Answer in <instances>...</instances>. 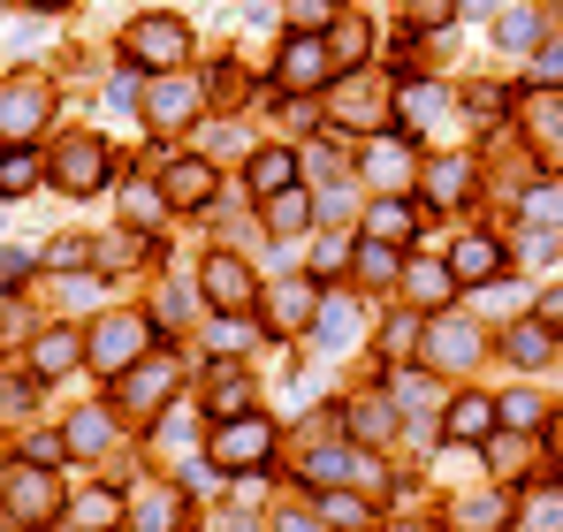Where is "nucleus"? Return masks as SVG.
Masks as SVG:
<instances>
[{"instance_id": "f257e3e1", "label": "nucleus", "mask_w": 563, "mask_h": 532, "mask_svg": "<svg viewBox=\"0 0 563 532\" xmlns=\"http://www.w3.org/2000/svg\"><path fill=\"white\" fill-rule=\"evenodd\" d=\"M267 456H275V419L267 411H236V419H221L206 434V464L213 472H260Z\"/></svg>"}, {"instance_id": "f03ea898", "label": "nucleus", "mask_w": 563, "mask_h": 532, "mask_svg": "<svg viewBox=\"0 0 563 532\" xmlns=\"http://www.w3.org/2000/svg\"><path fill=\"white\" fill-rule=\"evenodd\" d=\"M145 351H153V320L145 312H99L92 335H85V357L99 373H130Z\"/></svg>"}, {"instance_id": "7ed1b4c3", "label": "nucleus", "mask_w": 563, "mask_h": 532, "mask_svg": "<svg viewBox=\"0 0 563 532\" xmlns=\"http://www.w3.org/2000/svg\"><path fill=\"white\" fill-rule=\"evenodd\" d=\"M54 122V85L46 77H8L0 85V145H31Z\"/></svg>"}, {"instance_id": "20e7f679", "label": "nucleus", "mask_w": 563, "mask_h": 532, "mask_svg": "<svg viewBox=\"0 0 563 532\" xmlns=\"http://www.w3.org/2000/svg\"><path fill=\"white\" fill-rule=\"evenodd\" d=\"M122 54H130V69H145V77H161V69H184L190 31L176 23V15H145V23H130Z\"/></svg>"}, {"instance_id": "39448f33", "label": "nucleus", "mask_w": 563, "mask_h": 532, "mask_svg": "<svg viewBox=\"0 0 563 532\" xmlns=\"http://www.w3.org/2000/svg\"><path fill=\"white\" fill-rule=\"evenodd\" d=\"M46 176L62 182L69 198H92V190L114 182V145H99V137H69V145L46 160Z\"/></svg>"}, {"instance_id": "423d86ee", "label": "nucleus", "mask_w": 563, "mask_h": 532, "mask_svg": "<svg viewBox=\"0 0 563 532\" xmlns=\"http://www.w3.org/2000/svg\"><path fill=\"white\" fill-rule=\"evenodd\" d=\"M62 510V479L46 472V464H23L15 479H8V495H0V518L8 525H46Z\"/></svg>"}, {"instance_id": "0eeeda50", "label": "nucleus", "mask_w": 563, "mask_h": 532, "mask_svg": "<svg viewBox=\"0 0 563 532\" xmlns=\"http://www.w3.org/2000/svg\"><path fill=\"white\" fill-rule=\"evenodd\" d=\"M145 122H153L161 137H176V130L198 122V85H190L184 69H161V77H153V91H145Z\"/></svg>"}, {"instance_id": "6e6552de", "label": "nucleus", "mask_w": 563, "mask_h": 532, "mask_svg": "<svg viewBox=\"0 0 563 532\" xmlns=\"http://www.w3.org/2000/svg\"><path fill=\"white\" fill-rule=\"evenodd\" d=\"M275 77H282L289 91H320L328 77H335V46H328V38H312V31L282 38V62H275Z\"/></svg>"}, {"instance_id": "1a4fd4ad", "label": "nucleus", "mask_w": 563, "mask_h": 532, "mask_svg": "<svg viewBox=\"0 0 563 532\" xmlns=\"http://www.w3.org/2000/svg\"><path fill=\"white\" fill-rule=\"evenodd\" d=\"M312 312H320L312 274H289V281H275V289L260 297V320H267L275 335H305V328H312Z\"/></svg>"}, {"instance_id": "9d476101", "label": "nucleus", "mask_w": 563, "mask_h": 532, "mask_svg": "<svg viewBox=\"0 0 563 532\" xmlns=\"http://www.w3.org/2000/svg\"><path fill=\"white\" fill-rule=\"evenodd\" d=\"M168 388H176V357H137L130 373H114V403L122 411H161L168 403Z\"/></svg>"}, {"instance_id": "9b49d317", "label": "nucleus", "mask_w": 563, "mask_h": 532, "mask_svg": "<svg viewBox=\"0 0 563 532\" xmlns=\"http://www.w3.org/2000/svg\"><path fill=\"white\" fill-rule=\"evenodd\" d=\"M526 145L549 176H563V91H526Z\"/></svg>"}, {"instance_id": "f8f14e48", "label": "nucleus", "mask_w": 563, "mask_h": 532, "mask_svg": "<svg viewBox=\"0 0 563 532\" xmlns=\"http://www.w3.org/2000/svg\"><path fill=\"white\" fill-rule=\"evenodd\" d=\"M206 304L229 312V320L260 304V281H252V266L236 259V252H213V259H206Z\"/></svg>"}, {"instance_id": "ddd939ff", "label": "nucleus", "mask_w": 563, "mask_h": 532, "mask_svg": "<svg viewBox=\"0 0 563 532\" xmlns=\"http://www.w3.org/2000/svg\"><path fill=\"white\" fill-rule=\"evenodd\" d=\"M479 351H487V343H479V328H472V320H434V328H427V343H419V357H427L434 373H472Z\"/></svg>"}, {"instance_id": "4468645a", "label": "nucleus", "mask_w": 563, "mask_h": 532, "mask_svg": "<svg viewBox=\"0 0 563 532\" xmlns=\"http://www.w3.org/2000/svg\"><path fill=\"white\" fill-rule=\"evenodd\" d=\"M404 304L411 312H442L450 304V289H457V274H450V259H404Z\"/></svg>"}, {"instance_id": "2eb2a0df", "label": "nucleus", "mask_w": 563, "mask_h": 532, "mask_svg": "<svg viewBox=\"0 0 563 532\" xmlns=\"http://www.w3.org/2000/svg\"><path fill=\"white\" fill-rule=\"evenodd\" d=\"M77 365H85V335H77V328L31 335V380H62V373H77Z\"/></svg>"}, {"instance_id": "dca6fc26", "label": "nucleus", "mask_w": 563, "mask_h": 532, "mask_svg": "<svg viewBox=\"0 0 563 532\" xmlns=\"http://www.w3.org/2000/svg\"><path fill=\"white\" fill-rule=\"evenodd\" d=\"M184 518H190V502H184V487H137V502H130V525L137 532H184Z\"/></svg>"}, {"instance_id": "f3484780", "label": "nucleus", "mask_w": 563, "mask_h": 532, "mask_svg": "<svg viewBox=\"0 0 563 532\" xmlns=\"http://www.w3.org/2000/svg\"><path fill=\"white\" fill-rule=\"evenodd\" d=\"M289 182H297V153H289V145L244 153V190H252V198H275V190H289Z\"/></svg>"}, {"instance_id": "a211bd4d", "label": "nucleus", "mask_w": 563, "mask_h": 532, "mask_svg": "<svg viewBox=\"0 0 563 532\" xmlns=\"http://www.w3.org/2000/svg\"><path fill=\"white\" fill-rule=\"evenodd\" d=\"M495 396H450V411H442V434L450 442H495Z\"/></svg>"}, {"instance_id": "6ab92c4d", "label": "nucleus", "mask_w": 563, "mask_h": 532, "mask_svg": "<svg viewBox=\"0 0 563 532\" xmlns=\"http://www.w3.org/2000/svg\"><path fill=\"white\" fill-rule=\"evenodd\" d=\"M450 274H457V281H479V289H487V281H503V244H495V236H457Z\"/></svg>"}, {"instance_id": "aec40b11", "label": "nucleus", "mask_w": 563, "mask_h": 532, "mask_svg": "<svg viewBox=\"0 0 563 532\" xmlns=\"http://www.w3.org/2000/svg\"><path fill=\"white\" fill-rule=\"evenodd\" d=\"M206 411H213V419L252 411V373H244V365H213V373H206Z\"/></svg>"}, {"instance_id": "412c9836", "label": "nucleus", "mask_w": 563, "mask_h": 532, "mask_svg": "<svg viewBox=\"0 0 563 532\" xmlns=\"http://www.w3.org/2000/svg\"><path fill=\"white\" fill-rule=\"evenodd\" d=\"M161 190H168V206H206L213 198V160H168Z\"/></svg>"}, {"instance_id": "4be33fe9", "label": "nucleus", "mask_w": 563, "mask_h": 532, "mask_svg": "<svg viewBox=\"0 0 563 532\" xmlns=\"http://www.w3.org/2000/svg\"><path fill=\"white\" fill-rule=\"evenodd\" d=\"M388 396H396V411H411V419H427L434 403H450L434 365H419V373H396V380H388Z\"/></svg>"}, {"instance_id": "5701e85b", "label": "nucleus", "mask_w": 563, "mask_h": 532, "mask_svg": "<svg viewBox=\"0 0 563 532\" xmlns=\"http://www.w3.org/2000/svg\"><path fill=\"white\" fill-rule=\"evenodd\" d=\"M503 357H510V365H526V373H533V365H549V357H556L549 320H518V328L503 335Z\"/></svg>"}, {"instance_id": "b1692460", "label": "nucleus", "mask_w": 563, "mask_h": 532, "mask_svg": "<svg viewBox=\"0 0 563 532\" xmlns=\"http://www.w3.org/2000/svg\"><path fill=\"white\" fill-rule=\"evenodd\" d=\"M114 525H122V495L114 487H92V495L69 502V532H114Z\"/></svg>"}, {"instance_id": "393cba45", "label": "nucleus", "mask_w": 563, "mask_h": 532, "mask_svg": "<svg viewBox=\"0 0 563 532\" xmlns=\"http://www.w3.org/2000/svg\"><path fill=\"white\" fill-rule=\"evenodd\" d=\"M305 479H312V487H335V479H374V472H366L358 448H312V456H305Z\"/></svg>"}, {"instance_id": "a878e982", "label": "nucleus", "mask_w": 563, "mask_h": 532, "mask_svg": "<svg viewBox=\"0 0 563 532\" xmlns=\"http://www.w3.org/2000/svg\"><path fill=\"white\" fill-rule=\"evenodd\" d=\"M46 176V160L31 153V145H0V198H23V190H38Z\"/></svg>"}, {"instance_id": "bb28decb", "label": "nucleus", "mask_w": 563, "mask_h": 532, "mask_svg": "<svg viewBox=\"0 0 563 532\" xmlns=\"http://www.w3.org/2000/svg\"><path fill=\"white\" fill-rule=\"evenodd\" d=\"M335 122H343V130H380V122H388V99H380L374 85H351L335 99Z\"/></svg>"}, {"instance_id": "cd10ccee", "label": "nucleus", "mask_w": 563, "mask_h": 532, "mask_svg": "<svg viewBox=\"0 0 563 532\" xmlns=\"http://www.w3.org/2000/svg\"><path fill=\"white\" fill-rule=\"evenodd\" d=\"M396 99H404V122H411V130H442V122H450V107H442L450 91L442 85H404Z\"/></svg>"}, {"instance_id": "c85d7f7f", "label": "nucleus", "mask_w": 563, "mask_h": 532, "mask_svg": "<svg viewBox=\"0 0 563 532\" xmlns=\"http://www.w3.org/2000/svg\"><path fill=\"white\" fill-rule=\"evenodd\" d=\"M260 206H267V229H275V236H297V229H312V198H305L297 182H289V190H275V198H260Z\"/></svg>"}, {"instance_id": "c756f323", "label": "nucleus", "mask_w": 563, "mask_h": 532, "mask_svg": "<svg viewBox=\"0 0 563 532\" xmlns=\"http://www.w3.org/2000/svg\"><path fill=\"white\" fill-rule=\"evenodd\" d=\"M366 176L380 182V190H396V182H411V137L396 145V137H380L374 153H366Z\"/></svg>"}, {"instance_id": "7c9ffc66", "label": "nucleus", "mask_w": 563, "mask_h": 532, "mask_svg": "<svg viewBox=\"0 0 563 532\" xmlns=\"http://www.w3.org/2000/svg\"><path fill=\"white\" fill-rule=\"evenodd\" d=\"M465 190H472V160H434L427 168V198L450 213V206H465Z\"/></svg>"}, {"instance_id": "2f4dec72", "label": "nucleus", "mask_w": 563, "mask_h": 532, "mask_svg": "<svg viewBox=\"0 0 563 532\" xmlns=\"http://www.w3.org/2000/svg\"><path fill=\"white\" fill-rule=\"evenodd\" d=\"M62 442H69V456H99V448L114 442V419H107V411H77Z\"/></svg>"}, {"instance_id": "473e14b6", "label": "nucleus", "mask_w": 563, "mask_h": 532, "mask_svg": "<svg viewBox=\"0 0 563 532\" xmlns=\"http://www.w3.org/2000/svg\"><path fill=\"white\" fill-rule=\"evenodd\" d=\"M495 46H510V54H541V15H533V8H510V15L495 23Z\"/></svg>"}, {"instance_id": "72a5a7b5", "label": "nucleus", "mask_w": 563, "mask_h": 532, "mask_svg": "<svg viewBox=\"0 0 563 532\" xmlns=\"http://www.w3.org/2000/svg\"><path fill=\"white\" fill-rule=\"evenodd\" d=\"M411 229H419L411 198H374V236H380V244H404Z\"/></svg>"}, {"instance_id": "f704fd0d", "label": "nucleus", "mask_w": 563, "mask_h": 532, "mask_svg": "<svg viewBox=\"0 0 563 532\" xmlns=\"http://www.w3.org/2000/svg\"><path fill=\"white\" fill-rule=\"evenodd\" d=\"M351 259H358V274H366V289H388V281H396V274H404V259H396V244H358V252H351Z\"/></svg>"}, {"instance_id": "c9c22d12", "label": "nucleus", "mask_w": 563, "mask_h": 532, "mask_svg": "<svg viewBox=\"0 0 563 532\" xmlns=\"http://www.w3.org/2000/svg\"><path fill=\"white\" fill-rule=\"evenodd\" d=\"M343 419H351V434H358V442H380V434L396 426V411H388V396H358V403H351Z\"/></svg>"}, {"instance_id": "e433bc0d", "label": "nucleus", "mask_w": 563, "mask_h": 532, "mask_svg": "<svg viewBox=\"0 0 563 532\" xmlns=\"http://www.w3.org/2000/svg\"><path fill=\"white\" fill-rule=\"evenodd\" d=\"M495 419L518 426V434H541V426H549V403H541V396H495Z\"/></svg>"}, {"instance_id": "4c0bfd02", "label": "nucleus", "mask_w": 563, "mask_h": 532, "mask_svg": "<svg viewBox=\"0 0 563 532\" xmlns=\"http://www.w3.org/2000/svg\"><path fill=\"white\" fill-rule=\"evenodd\" d=\"M503 510H510L503 495H472V502H457L450 518H457V532H503Z\"/></svg>"}, {"instance_id": "58836bf2", "label": "nucleus", "mask_w": 563, "mask_h": 532, "mask_svg": "<svg viewBox=\"0 0 563 532\" xmlns=\"http://www.w3.org/2000/svg\"><path fill=\"white\" fill-rule=\"evenodd\" d=\"M419 335H427V312H396V320L380 328V351H388V357H411V351H419Z\"/></svg>"}, {"instance_id": "ea45409f", "label": "nucleus", "mask_w": 563, "mask_h": 532, "mask_svg": "<svg viewBox=\"0 0 563 532\" xmlns=\"http://www.w3.org/2000/svg\"><path fill=\"white\" fill-rule=\"evenodd\" d=\"M518 532H563V487H556V495H526Z\"/></svg>"}, {"instance_id": "a19ab883", "label": "nucleus", "mask_w": 563, "mask_h": 532, "mask_svg": "<svg viewBox=\"0 0 563 532\" xmlns=\"http://www.w3.org/2000/svg\"><path fill=\"white\" fill-rule=\"evenodd\" d=\"M320 518H328L335 532H374V510H366L358 495H328V502H320Z\"/></svg>"}, {"instance_id": "79ce46f5", "label": "nucleus", "mask_w": 563, "mask_h": 532, "mask_svg": "<svg viewBox=\"0 0 563 532\" xmlns=\"http://www.w3.org/2000/svg\"><path fill=\"white\" fill-rule=\"evenodd\" d=\"M328 46H335V62H343V69H358V62H366V23H358V15H335Z\"/></svg>"}, {"instance_id": "37998d69", "label": "nucleus", "mask_w": 563, "mask_h": 532, "mask_svg": "<svg viewBox=\"0 0 563 532\" xmlns=\"http://www.w3.org/2000/svg\"><path fill=\"white\" fill-rule=\"evenodd\" d=\"M335 15H343L335 0H289V23H297V31H312V38H328V31H335Z\"/></svg>"}, {"instance_id": "c03bdc74", "label": "nucleus", "mask_w": 563, "mask_h": 532, "mask_svg": "<svg viewBox=\"0 0 563 532\" xmlns=\"http://www.w3.org/2000/svg\"><path fill=\"white\" fill-rule=\"evenodd\" d=\"M457 15V0H404V31H442Z\"/></svg>"}, {"instance_id": "a18cd8bd", "label": "nucleus", "mask_w": 563, "mask_h": 532, "mask_svg": "<svg viewBox=\"0 0 563 532\" xmlns=\"http://www.w3.org/2000/svg\"><path fill=\"white\" fill-rule=\"evenodd\" d=\"M122 206H130V221H137V229H153V213L168 206V190H153V182H130V190H122Z\"/></svg>"}, {"instance_id": "49530a36", "label": "nucleus", "mask_w": 563, "mask_h": 532, "mask_svg": "<svg viewBox=\"0 0 563 532\" xmlns=\"http://www.w3.org/2000/svg\"><path fill=\"white\" fill-rule=\"evenodd\" d=\"M46 259H54V266H69V274H77V266H92L99 252H92V244H85V236H69V244H54Z\"/></svg>"}, {"instance_id": "de8ad7c7", "label": "nucleus", "mask_w": 563, "mask_h": 532, "mask_svg": "<svg viewBox=\"0 0 563 532\" xmlns=\"http://www.w3.org/2000/svg\"><path fill=\"white\" fill-rule=\"evenodd\" d=\"M31 252H0V289H23V274H31Z\"/></svg>"}, {"instance_id": "09e8293b", "label": "nucleus", "mask_w": 563, "mask_h": 532, "mask_svg": "<svg viewBox=\"0 0 563 532\" xmlns=\"http://www.w3.org/2000/svg\"><path fill=\"white\" fill-rule=\"evenodd\" d=\"M351 259V244L343 236H320V252H312V274H328V266H343Z\"/></svg>"}, {"instance_id": "8fccbe9b", "label": "nucleus", "mask_w": 563, "mask_h": 532, "mask_svg": "<svg viewBox=\"0 0 563 532\" xmlns=\"http://www.w3.org/2000/svg\"><path fill=\"white\" fill-rule=\"evenodd\" d=\"M206 145H213V153H244V130H236V122H221V130H206Z\"/></svg>"}, {"instance_id": "3c124183", "label": "nucleus", "mask_w": 563, "mask_h": 532, "mask_svg": "<svg viewBox=\"0 0 563 532\" xmlns=\"http://www.w3.org/2000/svg\"><path fill=\"white\" fill-rule=\"evenodd\" d=\"M31 403V380H0V411H23Z\"/></svg>"}, {"instance_id": "603ef678", "label": "nucleus", "mask_w": 563, "mask_h": 532, "mask_svg": "<svg viewBox=\"0 0 563 532\" xmlns=\"http://www.w3.org/2000/svg\"><path fill=\"white\" fill-rule=\"evenodd\" d=\"M213 532H260V525H252V518H221Z\"/></svg>"}, {"instance_id": "864d4df0", "label": "nucleus", "mask_w": 563, "mask_h": 532, "mask_svg": "<svg viewBox=\"0 0 563 532\" xmlns=\"http://www.w3.org/2000/svg\"><path fill=\"white\" fill-rule=\"evenodd\" d=\"M275 532H312V518H282V525Z\"/></svg>"}, {"instance_id": "5fc2aeb1", "label": "nucleus", "mask_w": 563, "mask_h": 532, "mask_svg": "<svg viewBox=\"0 0 563 532\" xmlns=\"http://www.w3.org/2000/svg\"><path fill=\"white\" fill-rule=\"evenodd\" d=\"M541 312H549V320H563V289H556V297H549V304H541Z\"/></svg>"}, {"instance_id": "6e6d98bb", "label": "nucleus", "mask_w": 563, "mask_h": 532, "mask_svg": "<svg viewBox=\"0 0 563 532\" xmlns=\"http://www.w3.org/2000/svg\"><path fill=\"white\" fill-rule=\"evenodd\" d=\"M23 8H46V15H54V8H69V0H23Z\"/></svg>"}, {"instance_id": "4d7b16f0", "label": "nucleus", "mask_w": 563, "mask_h": 532, "mask_svg": "<svg viewBox=\"0 0 563 532\" xmlns=\"http://www.w3.org/2000/svg\"><path fill=\"white\" fill-rule=\"evenodd\" d=\"M556 456H563V419H556Z\"/></svg>"}, {"instance_id": "13d9d810", "label": "nucleus", "mask_w": 563, "mask_h": 532, "mask_svg": "<svg viewBox=\"0 0 563 532\" xmlns=\"http://www.w3.org/2000/svg\"><path fill=\"white\" fill-rule=\"evenodd\" d=\"M465 8H495V0H465Z\"/></svg>"}]
</instances>
